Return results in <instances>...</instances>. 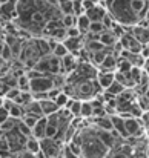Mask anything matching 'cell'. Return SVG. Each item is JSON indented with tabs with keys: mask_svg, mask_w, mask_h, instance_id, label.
I'll list each match as a JSON object with an SVG mask.
<instances>
[{
	"mask_svg": "<svg viewBox=\"0 0 149 158\" xmlns=\"http://www.w3.org/2000/svg\"><path fill=\"white\" fill-rule=\"evenodd\" d=\"M106 14V8L103 5H96L94 8L85 11V15L89 19V22H101Z\"/></svg>",
	"mask_w": 149,
	"mask_h": 158,
	"instance_id": "obj_7",
	"label": "cell"
},
{
	"mask_svg": "<svg viewBox=\"0 0 149 158\" xmlns=\"http://www.w3.org/2000/svg\"><path fill=\"white\" fill-rule=\"evenodd\" d=\"M8 0H0V5H3V3H6Z\"/></svg>",
	"mask_w": 149,
	"mask_h": 158,
	"instance_id": "obj_36",
	"label": "cell"
},
{
	"mask_svg": "<svg viewBox=\"0 0 149 158\" xmlns=\"http://www.w3.org/2000/svg\"><path fill=\"white\" fill-rule=\"evenodd\" d=\"M60 23H62V26H63L65 29H68V28H74V26H75V23H77V15H74V14L62 15Z\"/></svg>",
	"mask_w": 149,
	"mask_h": 158,
	"instance_id": "obj_17",
	"label": "cell"
},
{
	"mask_svg": "<svg viewBox=\"0 0 149 158\" xmlns=\"http://www.w3.org/2000/svg\"><path fill=\"white\" fill-rule=\"evenodd\" d=\"M97 85L101 91H106L114 81H115V75L114 72H99L97 74Z\"/></svg>",
	"mask_w": 149,
	"mask_h": 158,
	"instance_id": "obj_6",
	"label": "cell"
},
{
	"mask_svg": "<svg viewBox=\"0 0 149 158\" xmlns=\"http://www.w3.org/2000/svg\"><path fill=\"white\" fill-rule=\"evenodd\" d=\"M15 129H17V132H19L22 137H25V138L32 137V135H31V129H29L28 126H25L22 121H19V123H17V127H15Z\"/></svg>",
	"mask_w": 149,
	"mask_h": 158,
	"instance_id": "obj_28",
	"label": "cell"
},
{
	"mask_svg": "<svg viewBox=\"0 0 149 158\" xmlns=\"http://www.w3.org/2000/svg\"><path fill=\"white\" fill-rule=\"evenodd\" d=\"M106 29H104V26L101 25V22H91V25H89V29H88V32L89 34H94V35H100V34H103Z\"/></svg>",
	"mask_w": 149,
	"mask_h": 158,
	"instance_id": "obj_25",
	"label": "cell"
},
{
	"mask_svg": "<svg viewBox=\"0 0 149 158\" xmlns=\"http://www.w3.org/2000/svg\"><path fill=\"white\" fill-rule=\"evenodd\" d=\"M131 34L134 35V39H135L142 46L148 45V42H149V28H142V26L135 25V26H132Z\"/></svg>",
	"mask_w": 149,
	"mask_h": 158,
	"instance_id": "obj_4",
	"label": "cell"
},
{
	"mask_svg": "<svg viewBox=\"0 0 149 158\" xmlns=\"http://www.w3.org/2000/svg\"><path fill=\"white\" fill-rule=\"evenodd\" d=\"M40 143V152L43 154L45 158H57L62 154V149H63V143L54 140V138H42L39 140Z\"/></svg>",
	"mask_w": 149,
	"mask_h": 158,
	"instance_id": "obj_2",
	"label": "cell"
},
{
	"mask_svg": "<svg viewBox=\"0 0 149 158\" xmlns=\"http://www.w3.org/2000/svg\"><path fill=\"white\" fill-rule=\"evenodd\" d=\"M15 158H37V157L32 155V154H29V152H26V151H23V152H20L19 155H15Z\"/></svg>",
	"mask_w": 149,
	"mask_h": 158,
	"instance_id": "obj_34",
	"label": "cell"
},
{
	"mask_svg": "<svg viewBox=\"0 0 149 158\" xmlns=\"http://www.w3.org/2000/svg\"><path fill=\"white\" fill-rule=\"evenodd\" d=\"M114 23H115V22H114V19L106 12V14H104V17H103V20H101V25L104 26V29H106V31H109V29H111V26H112Z\"/></svg>",
	"mask_w": 149,
	"mask_h": 158,
	"instance_id": "obj_31",
	"label": "cell"
},
{
	"mask_svg": "<svg viewBox=\"0 0 149 158\" xmlns=\"http://www.w3.org/2000/svg\"><path fill=\"white\" fill-rule=\"evenodd\" d=\"M89 25H91V22H89V19L85 15V12H83V14H80V15H77V23H75V28H77V29L82 32V35L88 32Z\"/></svg>",
	"mask_w": 149,
	"mask_h": 158,
	"instance_id": "obj_13",
	"label": "cell"
},
{
	"mask_svg": "<svg viewBox=\"0 0 149 158\" xmlns=\"http://www.w3.org/2000/svg\"><path fill=\"white\" fill-rule=\"evenodd\" d=\"M146 135H148V138H149V127H146Z\"/></svg>",
	"mask_w": 149,
	"mask_h": 158,
	"instance_id": "obj_37",
	"label": "cell"
},
{
	"mask_svg": "<svg viewBox=\"0 0 149 158\" xmlns=\"http://www.w3.org/2000/svg\"><path fill=\"white\" fill-rule=\"evenodd\" d=\"M92 117V106L89 102H82V109H80V118H91Z\"/></svg>",
	"mask_w": 149,
	"mask_h": 158,
	"instance_id": "obj_22",
	"label": "cell"
},
{
	"mask_svg": "<svg viewBox=\"0 0 149 158\" xmlns=\"http://www.w3.org/2000/svg\"><path fill=\"white\" fill-rule=\"evenodd\" d=\"M17 89L20 92H31L29 91V78L26 77V74H22L17 77Z\"/></svg>",
	"mask_w": 149,
	"mask_h": 158,
	"instance_id": "obj_16",
	"label": "cell"
},
{
	"mask_svg": "<svg viewBox=\"0 0 149 158\" xmlns=\"http://www.w3.org/2000/svg\"><path fill=\"white\" fill-rule=\"evenodd\" d=\"M40 103V109H42V114H43V117H49L52 114H55V112H58V107L57 105L49 100V98H46V100H42V102H39Z\"/></svg>",
	"mask_w": 149,
	"mask_h": 158,
	"instance_id": "obj_11",
	"label": "cell"
},
{
	"mask_svg": "<svg viewBox=\"0 0 149 158\" xmlns=\"http://www.w3.org/2000/svg\"><path fill=\"white\" fill-rule=\"evenodd\" d=\"M2 103H3V98L0 97V107H2Z\"/></svg>",
	"mask_w": 149,
	"mask_h": 158,
	"instance_id": "obj_39",
	"label": "cell"
},
{
	"mask_svg": "<svg viewBox=\"0 0 149 158\" xmlns=\"http://www.w3.org/2000/svg\"><path fill=\"white\" fill-rule=\"evenodd\" d=\"M46 123H48L46 117H42V118H39V120H37L36 126H34V127L31 129V135H32V137H34L36 140H42V138H45Z\"/></svg>",
	"mask_w": 149,
	"mask_h": 158,
	"instance_id": "obj_8",
	"label": "cell"
},
{
	"mask_svg": "<svg viewBox=\"0 0 149 158\" xmlns=\"http://www.w3.org/2000/svg\"><path fill=\"white\" fill-rule=\"evenodd\" d=\"M60 64H62V72H65V74H71V72L77 68V64H79L77 55H74V54H68L66 57H63V58L60 60Z\"/></svg>",
	"mask_w": 149,
	"mask_h": 158,
	"instance_id": "obj_5",
	"label": "cell"
},
{
	"mask_svg": "<svg viewBox=\"0 0 149 158\" xmlns=\"http://www.w3.org/2000/svg\"><path fill=\"white\" fill-rule=\"evenodd\" d=\"M69 2H77V0H69Z\"/></svg>",
	"mask_w": 149,
	"mask_h": 158,
	"instance_id": "obj_41",
	"label": "cell"
},
{
	"mask_svg": "<svg viewBox=\"0 0 149 158\" xmlns=\"http://www.w3.org/2000/svg\"><path fill=\"white\" fill-rule=\"evenodd\" d=\"M34 69L39 71L40 74H43V75H57V74H62L60 60L55 58L52 54H48V55L40 57V58L37 60Z\"/></svg>",
	"mask_w": 149,
	"mask_h": 158,
	"instance_id": "obj_1",
	"label": "cell"
},
{
	"mask_svg": "<svg viewBox=\"0 0 149 158\" xmlns=\"http://www.w3.org/2000/svg\"><path fill=\"white\" fill-rule=\"evenodd\" d=\"M8 114H9V118H14V120H17V121H20V120L23 118V115H25L23 107H22V106H17V105L11 106V109L8 110Z\"/></svg>",
	"mask_w": 149,
	"mask_h": 158,
	"instance_id": "obj_18",
	"label": "cell"
},
{
	"mask_svg": "<svg viewBox=\"0 0 149 158\" xmlns=\"http://www.w3.org/2000/svg\"><path fill=\"white\" fill-rule=\"evenodd\" d=\"M17 120H14V118H8L3 124H0V132H3V134H8V132H11V131H14L15 127H17Z\"/></svg>",
	"mask_w": 149,
	"mask_h": 158,
	"instance_id": "obj_20",
	"label": "cell"
},
{
	"mask_svg": "<svg viewBox=\"0 0 149 158\" xmlns=\"http://www.w3.org/2000/svg\"><path fill=\"white\" fill-rule=\"evenodd\" d=\"M77 37H82V32H80L75 26L66 29V39H77Z\"/></svg>",
	"mask_w": 149,
	"mask_h": 158,
	"instance_id": "obj_32",
	"label": "cell"
},
{
	"mask_svg": "<svg viewBox=\"0 0 149 158\" xmlns=\"http://www.w3.org/2000/svg\"><path fill=\"white\" fill-rule=\"evenodd\" d=\"M2 45H3V40H2V37H0V48H2Z\"/></svg>",
	"mask_w": 149,
	"mask_h": 158,
	"instance_id": "obj_38",
	"label": "cell"
},
{
	"mask_svg": "<svg viewBox=\"0 0 149 158\" xmlns=\"http://www.w3.org/2000/svg\"><path fill=\"white\" fill-rule=\"evenodd\" d=\"M145 155H146V158H149V143H148V146L145 148Z\"/></svg>",
	"mask_w": 149,
	"mask_h": 158,
	"instance_id": "obj_35",
	"label": "cell"
},
{
	"mask_svg": "<svg viewBox=\"0 0 149 158\" xmlns=\"http://www.w3.org/2000/svg\"><path fill=\"white\" fill-rule=\"evenodd\" d=\"M51 89H54L52 75H42L39 78L29 80V91H31V94H48Z\"/></svg>",
	"mask_w": 149,
	"mask_h": 158,
	"instance_id": "obj_3",
	"label": "cell"
},
{
	"mask_svg": "<svg viewBox=\"0 0 149 158\" xmlns=\"http://www.w3.org/2000/svg\"><path fill=\"white\" fill-rule=\"evenodd\" d=\"M19 95H20V91H19L17 88H12V89H8V91H6V94H5V97H3V98L14 102V100H15Z\"/></svg>",
	"mask_w": 149,
	"mask_h": 158,
	"instance_id": "obj_30",
	"label": "cell"
},
{
	"mask_svg": "<svg viewBox=\"0 0 149 158\" xmlns=\"http://www.w3.org/2000/svg\"><path fill=\"white\" fill-rule=\"evenodd\" d=\"M37 120H39V118H36V117H31V115H23V118H22L20 121H22L25 126H28L29 129H32V127L36 126Z\"/></svg>",
	"mask_w": 149,
	"mask_h": 158,
	"instance_id": "obj_29",
	"label": "cell"
},
{
	"mask_svg": "<svg viewBox=\"0 0 149 158\" xmlns=\"http://www.w3.org/2000/svg\"><path fill=\"white\" fill-rule=\"evenodd\" d=\"M62 155H63V158H80V157H77V155H74L71 151H69V148L65 144L63 146V149H62Z\"/></svg>",
	"mask_w": 149,
	"mask_h": 158,
	"instance_id": "obj_33",
	"label": "cell"
},
{
	"mask_svg": "<svg viewBox=\"0 0 149 158\" xmlns=\"http://www.w3.org/2000/svg\"><path fill=\"white\" fill-rule=\"evenodd\" d=\"M40 2H52V0H40Z\"/></svg>",
	"mask_w": 149,
	"mask_h": 158,
	"instance_id": "obj_40",
	"label": "cell"
},
{
	"mask_svg": "<svg viewBox=\"0 0 149 158\" xmlns=\"http://www.w3.org/2000/svg\"><path fill=\"white\" fill-rule=\"evenodd\" d=\"M25 151L32 154V155H37L40 152V143L39 140H36L34 137H29L26 138V143H25Z\"/></svg>",
	"mask_w": 149,
	"mask_h": 158,
	"instance_id": "obj_14",
	"label": "cell"
},
{
	"mask_svg": "<svg viewBox=\"0 0 149 158\" xmlns=\"http://www.w3.org/2000/svg\"><path fill=\"white\" fill-rule=\"evenodd\" d=\"M68 100H69V97H68L65 92H60V94H58V95H57V97H55L52 102L57 105V107H58V109H63V107L66 106V103H68Z\"/></svg>",
	"mask_w": 149,
	"mask_h": 158,
	"instance_id": "obj_27",
	"label": "cell"
},
{
	"mask_svg": "<svg viewBox=\"0 0 149 158\" xmlns=\"http://www.w3.org/2000/svg\"><path fill=\"white\" fill-rule=\"evenodd\" d=\"M117 69H118L120 74H129L131 69H132V64H131L128 60L120 58V60H117Z\"/></svg>",
	"mask_w": 149,
	"mask_h": 158,
	"instance_id": "obj_21",
	"label": "cell"
},
{
	"mask_svg": "<svg viewBox=\"0 0 149 158\" xmlns=\"http://www.w3.org/2000/svg\"><path fill=\"white\" fill-rule=\"evenodd\" d=\"M123 91H125V88H123L120 83H117V81H114V83H112V85L106 89V92H108L109 95H112L114 98H115V97H118Z\"/></svg>",
	"mask_w": 149,
	"mask_h": 158,
	"instance_id": "obj_24",
	"label": "cell"
},
{
	"mask_svg": "<svg viewBox=\"0 0 149 158\" xmlns=\"http://www.w3.org/2000/svg\"><path fill=\"white\" fill-rule=\"evenodd\" d=\"M51 54H52V55H54L55 58L62 60L63 57H66V55H68L69 52H68V49H66V48L63 46V43H62V42H58V43L55 45V48H54V49L51 51Z\"/></svg>",
	"mask_w": 149,
	"mask_h": 158,
	"instance_id": "obj_19",
	"label": "cell"
},
{
	"mask_svg": "<svg viewBox=\"0 0 149 158\" xmlns=\"http://www.w3.org/2000/svg\"><path fill=\"white\" fill-rule=\"evenodd\" d=\"M99 42L108 49V48H112V46H114V43L117 42V39H115V35H114L111 31H104L103 34L99 35Z\"/></svg>",
	"mask_w": 149,
	"mask_h": 158,
	"instance_id": "obj_12",
	"label": "cell"
},
{
	"mask_svg": "<svg viewBox=\"0 0 149 158\" xmlns=\"http://www.w3.org/2000/svg\"><path fill=\"white\" fill-rule=\"evenodd\" d=\"M12 58H14V57H12V52H11L9 46H6V45L3 43L2 48H0V61L8 63V61H11Z\"/></svg>",
	"mask_w": 149,
	"mask_h": 158,
	"instance_id": "obj_23",
	"label": "cell"
},
{
	"mask_svg": "<svg viewBox=\"0 0 149 158\" xmlns=\"http://www.w3.org/2000/svg\"><path fill=\"white\" fill-rule=\"evenodd\" d=\"M114 69H117V58L112 54H108L100 66V72H114Z\"/></svg>",
	"mask_w": 149,
	"mask_h": 158,
	"instance_id": "obj_10",
	"label": "cell"
},
{
	"mask_svg": "<svg viewBox=\"0 0 149 158\" xmlns=\"http://www.w3.org/2000/svg\"><path fill=\"white\" fill-rule=\"evenodd\" d=\"M23 112L25 115H31V117H36V118H42L43 114H42V109H40V103L32 100L31 103L23 106Z\"/></svg>",
	"mask_w": 149,
	"mask_h": 158,
	"instance_id": "obj_9",
	"label": "cell"
},
{
	"mask_svg": "<svg viewBox=\"0 0 149 158\" xmlns=\"http://www.w3.org/2000/svg\"><path fill=\"white\" fill-rule=\"evenodd\" d=\"M80 109H82V102L80 100H74L68 110L72 115V118H80Z\"/></svg>",
	"mask_w": 149,
	"mask_h": 158,
	"instance_id": "obj_26",
	"label": "cell"
},
{
	"mask_svg": "<svg viewBox=\"0 0 149 158\" xmlns=\"http://www.w3.org/2000/svg\"><path fill=\"white\" fill-rule=\"evenodd\" d=\"M108 49H106V51H100V52H94V54H91V55H89V58H88V60H89V63H91V64H92V66H94V68H97V66H101V63H103V60H104V58H106V55H108Z\"/></svg>",
	"mask_w": 149,
	"mask_h": 158,
	"instance_id": "obj_15",
	"label": "cell"
}]
</instances>
